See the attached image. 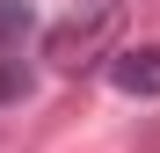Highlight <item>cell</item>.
<instances>
[{
    "label": "cell",
    "mask_w": 160,
    "mask_h": 153,
    "mask_svg": "<svg viewBox=\"0 0 160 153\" xmlns=\"http://www.w3.org/2000/svg\"><path fill=\"white\" fill-rule=\"evenodd\" d=\"M22 95H29V66L0 51V110H8V102H22Z\"/></svg>",
    "instance_id": "obj_4"
},
{
    "label": "cell",
    "mask_w": 160,
    "mask_h": 153,
    "mask_svg": "<svg viewBox=\"0 0 160 153\" xmlns=\"http://www.w3.org/2000/svg\"><path fill=\"white\" fill-rule=\"evenodd\" d=\"M117 29H124V8L117 0H88V8H73L66 22H51L44 29V59L58 66V73H80V66H102V59H117Z\"/></svg>",
    "instance_id": "obj_1"
},
{
    "label": "cell",
    "mask_w": 160,
    "mask_h": 153,
    "mask_svg": "<svg viewBox=\"0 0 160 153\" xmlns=\"http://www.w3.org/2000/svg\"><path fill=\"white\" fill-rule=\"evenodd\" d=\"M22 37H37V8L29 0H0V51L22 44Z\"/></svg>",
    "instance_id": "obj_3"
},
{
    "label": "cell",
    "mask_w": 160,
    "mask_h": 153,
    "mask_svg": "<svg viewBox=\"0 0 160 153\" xmlns=\"http://www.w3.org/2000/svg\"><path fill=\"white\" fill-rule=\"evenodd\" d=\"M109 88L153 102V95H160V44H124L117 59H109Z\"/></svg>",
    "instance_id": "obj_2"
}]
</instances>
